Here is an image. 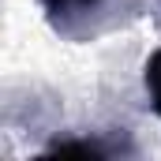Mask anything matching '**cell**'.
Returning <instances> with one entry per match:
<instances>
[{
    "label": "cell",
    "mask_w": 161,
    "mask_h": 161,
    "mask_svg": "<svg viewBox=\"0 0 161 161\" xmlns=\"http://www.w3.org/2000/svg\"><path fill=\"white\" fill-rule=\"evenodd\" d=\"M45 154H75V158H116V154H131L127 142H105V139H53L45 146Z\"/></svg>",
    "instance_id": "7a4b0ae2"
},
{
    "label": "cell",
    "mask_w": 161,
    "mask_h": 161,
    "mask_svg": "<svg viewBox=\"0 0 161 161\" xmlns=\"http://www.w3.org/2000/svg\"><path fill=\"white\" fill-rule=\"evenodd\" d=\"M109 0H41V11L49 19V26L64 38H82L94 19L105 11Z\"/></svg>",
    "instance_id": "6da1fadb"
},
{
    "label": "cell",
    "mask_w": 161,
    "mask_h": 161,
    "mask_svg": "<svg viewBox=\"0 0 161 161\" xmlns=\"http://www.w3.org/2000/svg\"><path fill=\"white\" fill-rule=\"evenodd\" d=\"M158 4H161V0H158Z\"/></svg>",
    "instance_id": "277c9868"
},
{
    "label": "cell",
    "mask_w": 161,
    "mask_h": 161,
    "mask_svg": "<svg viewBox=\"0 0 161 161\" xmlns=\"http://www.w3.org/2000/svg\"><path fill=\"white\" fill-rule=\"evenodd\" d=\"M142 86H146V101H150L154 116L161 120V45L146 56V68H142Z\"/></svg>",
    "instance_id": "3957f363"
}]
</instances>
